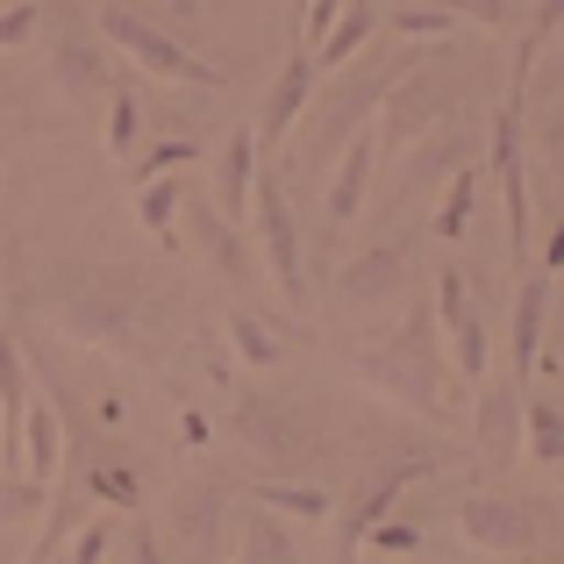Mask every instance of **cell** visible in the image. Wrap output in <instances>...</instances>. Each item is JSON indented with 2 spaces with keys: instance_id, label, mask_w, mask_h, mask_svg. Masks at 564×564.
<instances>
[{
  "instance_id": "cell-1",
  "label": "cell",
  "mask_w": 564,
  "mask_h": 564,
  "mask_svg": "<svg viewBox=\"0 0 564 564\" xmlns=\"http://www.w3.org/2000/svg\"><path fill=\"white\" fill-rule=\"evenodd\" d=\"M29 307H43L65 336H79L94 350H129L137 365H158V307L137 293V279H100V286L57 279V286L29 293Z\"/></svg>"
},
{
  "instance_id": "cell-2",
  "label": "cell",
  "mask_w": 564,
  "mask_h": 564,
  "mask_svg": "<svg viewBox=\"0 0 564 564\" xmlns=\"http://www.w3.org/2000/svg\"><path fill=\"white\" fill-rule=\"evenodd\" d=\"M358 379L372 386V393L400 400V408H414V414H429V422H443V429L457 422L451 372H443L436 350H429V315H408V329H400L393 344L365 350V358H358Z\"/></svg>"
},
{
  "instance_id": "cell-3",
  "label": "cell",
  "mask_w": 564,
  "mask_h": 564,
  "mask_svg": "<svg viewBox=\"0 0 564 564\" xmlns=\"http://www.w3.org/2000/svg\"><path fill=\"white\" fill-rule=\"evenodd\" d=\"M408 65H414V51H400V57H386V65H365L350 86H336V94L315 108V129H307V158H315V165H336V158H344V143H350V137H365V129L379 122V100L400 86V72H408Z\"/></svg>"
},
{
  "instance_id": "cell-4",
  "label": "cell",
  "mask_w": 564,
  "mask_h": 564,
  "mask_svg": "<svg viewBox=\"0 0 564 564\" xmlns=\"http://www.w3.org/2000/svg\"><path fill=\"white\" fill-rule=\"evenodd\" d=\"M100 36L115 43L122 57H137L151 79H172V86H207L215 94L221 86V72L207 65V57H193L172 29H158L151 14H137V8H100Z\"/></svg>"
},
{
  "instance_id": "cell-5",
  "label": "cell",
  "mask_w": 564,
  "mask_h": 564,
  "mask_svg": "<svg viewBox=\"0 0 564 564\" xmlns=\"http://www.w3.org/2000/svg\"><path fill=\"white\" fill-rule=\"evenodd\" d=\"M250 215H258L264 272H272L279 301H293V307H301V301H307V258H301V229H293V215H286V200H279L272 172H258V180H250Z\"/></svg>"
},
{
  "instance_id": "cell-6",
  "label": "cell",
  "mask_w": 564,
  "mask_h": 564,
  "mask_svg": "<svg viewBox=\"0 0 564 564\" xmlns=\"http://www.w3.org/2000/svg\"><path fill=\"white\" fill-rule=\"evenodd\" d=\"M494 172H500V193H508V264L522 279L529 236H536V207H529V180H522V94L514 86H508V108L494 115Z\"/></svg>"
},
{
  "instance_id": "cell-7",
  "label": "cell",
  "mask_w": 564,
  "mask_h": 564,
  "mask_svg": "<svg viewBox=\"0 0 564 564\" xmlns=\"http://www.w3.org/2000/svg\"><path fill=\"white\" fill-rule=\"evenodd\" d=\"M436 471V457H422V451H408V457H393V465H379L372 479L358 486V500H350V514H336V551H344V564L358 557V543H365V529L379 522V514H393V500L408 494L414 479H429Z\"/></svg>"
},
{
  "instance_id": "cell-8",
  "label": "cell",
  "mask_w": 564,
  "mask_h": 564,
  "mask_svg": "<svg viewBox=\"0 0 564 564\" xmlns=\"http://www.w3.org/2000/svg\"><path fill=\"white\" fill-rule=\"evenodd\" d=\"M457 536L486 557H522L536 551V514L522 500H494V494H465L457 500Z\"/></svg>"
},
{
  "instance_id": "cell-9",
  "label": "cell",
  "mask_w": 564,
  "mask_h": 564,
  "mask_svg": "<svg viewBox=\"0 0 564 564\" xmlns=\"http://www.w3.org/2000/svg\"><path fill=\"white\" fill-rule=\"evenodd\" d=\"M400 286H408V250L372 243L336 272V307H344V315H379V307L400 301Z\"/></svg>"
},
{
  "instance_id": "cell-10",
  "label": "cell",
  "mask_w": 564,
  "mask_h": 564,
  "mask_svg": "<svg viewBox=\"0 0 564 564\" xmlns=\"http://www.w3.org/2000/svg\"><path fill=\"white\" fill-rule=\"evenodd\" d=\"M229 494L221 486H180L165 508L172 522V543H180V564H215L221 557V522H229Z\"/></svg>"
},
{
  "instance_id": "cell-11",
  "label": "cell",
  "mask_w": 564,
  "mask_h": 564,
  "mask_svg": "<svg viewBox=\"0 0 564 564\" xmlns=\"http://www.w3.org/2000/svg\"><path fill=\"white\" fill-rule=\"evenodd\" d=\"M436 322H443V336H451V372L486 386V322H479V307L465 301V272H451V264L436 272Z\"/></svg>"
},
{
  "instance_id": "cell-12",
  "label": "cell",
  "mask_w": 564,
  "mask_h": 564,
  "mask_svg": "<svg viewBox=\"0 0 564 564\" xmlns=\"http://www.w3.org/2000/svg\"><path fill=\"white\" fill-rule=\"evenodd\" d=\"M229 422H236V443H243L250 457H301L307 451V436L293 429V414H279L264 393H236V408H229Z\"/></svg>"
},
{
  "instance_id": "cell-13",
  "label": "cell",
  "mask_w": 564,
  "mask_h": 564,
  "mask_svg": "<svg viewBox=\"0 0 564 564\" xmlns=\"http://www.w3.org/2000/svg\"><path fill=\"white\" fill-rule=\"evenodd\" d=\"M471 436L494 465H514L522 457V386H479V414H471Z\"/></svg>"
},
{
  "instance_id": "cell-14",
  "label": "cell",
  "mask_w": 564,
  "mask_h": 564,
  "mask_svg": "<svg viewBox=\"0 0 564 564\" xmlns=\"http://www.w3.org/2000/svg\"><path fill=\"white\" fill-rule=\"evenodd\" d=\"M307 86H315V57L293 51V57H286V72L272 79V94H264L258 129H250V137H258V143H286V137H293V122L307 115Z\"/></svg>"
},
{
  "instance_id": "cell-15",
  "label": "cell",
  "mask_w": 564,
  "mask_h": 564,
  "mask_svg": "<svg viewBox=\"0 0 564 564\" xmlns=\"http://www.w3.org/2000/svg\"><path fill=\"white\" fill-rule=\"evenodd\" d=\"M379 108H386V115H379L372 137H379V143H393V151H408V143H422L429 129L443 122V86H393Z\"/></svg>"
},
{
  "instance_id": "cell-16",
  "label": "cell",
  "mask_w": 564,
  "mask_h": 564,
  "mask_svg": "<svg viewBox=\"0 0 564 564\" xmlns=\"http://www.w3.org/2000/svg\"><path fill=\"white\" fill-rule=\"evenodd\" d=\"M372 158H379V137L365 129V137L344 143V158L329 165V229H350L365 207V186H372Z\"/></svg>"
},
{
  "instance_id": "cell-17",
  "label": "cell",
  "mask_w": 564,
  "mask_h": 564,
  "mask_svg": "<svg viewBox=\"0 0 564 564\" xmlns=\"http://www.w3.org/2000/svg\"><path fill=\"white\" fill-rule=\"evenodd\" d=\"M250 180H258V137L236 129V137L215 151V215L229 221V229L243 221V207H250Z\"/></svg>"
},
{
  "instance_id": "cell-18",
  "label": "cell",
  "mask_w": 564,
  "mask_h": 564,
  "mask_svg": "<svg viewBox=\"0 0 564 564\" xmlns=\"http://www.w3.org/2000/svg\"><path fill=\"white\" fill-rule=\"evenodd\" d=\"M543 315H551V279H514V344H508L514 386L536 372V358H543Z\"/></svg>"
},
{
  "instance_id": "cell-19",
  "label": "cell",
  "mask_w": 564,
  "mask_h": 564,
  "mask_svg": "<svg viewBox=\"0 0 564 564\" xmlns=\"http://www.w3.org/2000/svg\"><path fill=\"white\" fill-rule=\"evenodd\" d=\"M51 79L65 86V100H79V108H94V100L115 94V79H108V65H100V51H94V43H79V36H65V43L51 51Z\"/></svg>"
},
{
  "instance_id": "cell-20",
  "label": "cell",
  "mask_w": 564,
  "mask_h": 564,
  "mask_svg": "<svg viewBox=\"0 0 564 564\" xmlns=\"http://www.w3.org/2000/svg\"><path fill=\"white\" fill-rule=\"evenodd\" d=\"M457 165H471V137H457V129H429L422 151L408 158V200H422L436 180H451Z\"/></svg>"
},
{
  "instance_id": "cell-21",
  "label": "cell",
  "mask_w": 564,
  "mask_h": 564,
  "mask_svg": "<svg viewBox=\"0 0 564 564\" xmlns=\"http://www.w3.org/2000/svg\"><path fill=\"white\" fill-rule=\"evenodd\" d=\"M372 29H379V8H372V0L344 8V14L329 22V36H322L315 51H307V57H315V72H336V65H350V57H358L365 43H372Z\"/></svg>"
},
{
  "instance_id": "cell-22",
  "label": "cell",
  "mask_w": 564,
  "mask_h": 564,
  "mask_svg": "<svg viewBox=\"0 0 564 564\" xmlns=\"http://www.w3.org/2000/svg\"><path fill=\"white\" fill-rule=\"evenodd\" d=\"M180 207H186L180 172H165V180H143V186H137V215H143V229H151L158 250H180Z\"/></svg>"
},
{
  "instance_id": "cell-23",
  "label": "cell",
  "mask_w": 564,
  "mask_h": 564,
  "mask_svg": "<svg viewBox=\"0 0 564 564\" xmlns=\"http://www.w3.org/2000/svg\"><path fill=\"white\" fill-rule=\"evenodd\" d=\"M22 479L57 486V408L51 400H29V422H22Z\"/></svg>"
},
{
  "instance_id": "cell-24",
  "label": "cell",
  "mask_w": 564,
  "mask_h": 564,
  "mask_svg": "<svg viewBox=\"0 0 564 564\" xmlns=\"http://www.w3.org/2000/svg\"><path fill=\"white\" fill-rule=\"evenodd\" d=\"M250 500L258 508H279L293 522H329V494L322 486H293V479H250Z\"/></svg>"
},
{
  "instance_id": "cell-25",
  "label": "cell",
  "mask_w": 564,
  "mask_h": 564,
  "mask_svg": "<svg viewBox=\"0 0 564 564\" xmlns=\"http://www.w3.org/2000/svg\"><path fill=\"white\" fill-rule=\"evenodd\" d=\"M229 344L243 365H258V372H272V365H286V344H279L272 322H258L250 307H229Z\"/></svg>"
},
{
  "instance_id": "cell-26",
  "label": "cell",
  "mask_w": 564,
  "mask_h": 564,
  "mask_svg": "<svg viewBox=\"0 0 564 564\" xmlns=\"http://www.w3.org/2000/svg\"><path fill=\"white\" fill-rule=\"evenodd\" d=\"M471 200H479V172L457 165L451 180H443V200H436V215H429V229H436L443 243H457V236H465V221H471Z\"/></svg>"
},
{
  "instance_id": "cell-27",
  "label": "cell",
  "mask_w": 564,
  "mask_h": 564,
  "mask_svg": "<svg viewBox=\"0 0 564 564\" xmlns=\"http://www.w3.org/2000/svg\"><path fill=\"white\" fill-rule=\"evenodd\" d=\"M522 422H529V457L536 465H564V414L551 400H522Z\"/></svg>"
},
{
  "instance_id": "cell-28",
  "label": "cell",
  "mask_w": 564,
  "mask_h": 564,
  "mask_svg": "<svg viewBox=\"0 0 564 564\" xmlns=\"http://www.w3.org/2000/svg\"><path fill=\"white\" fill-rule=\"evenodd\" d=\"M236 564H293V543L279 536L272 514H243V557Z\"/></svg>"
},
{
  "instance_id": "cell-29",
  "label": "cell",
  "mask_w": 564,
  "mask_h": 564,
  "mask_svg": "<svg viewBox=\"0 0 564 564\" xmlns=\"http://www.w3.org/2000/svg\"><path fill=\"white\" fill-rule=\"evenodd\" d=\"M386 22H393V36L408 43V51H414V43H436V36H451V29H457L451 14H443V8H429V0H414V8H393Z\"/></svg>"
},
{
  "instance_id": "cell-30",
  "label": "cell",
  "mask_w": 564,
  "mask_h": 564,
  "mask_svg": "<svg viewBox=\"0 0 564 564\" xmlns=\"http://www.w3.org/2000/svg\"><path fill=\"white\" fill-rule=\"evenodd\" d=\"M564 29V0H536V22H529V36H522V51H514V94L529 86V65H536V51L551 43Z\"/></svg>"
},
{
  "instance_id": "cell-31",
  "label": "cell",
  "mask_w": 564,
  "mask_h": 564,
  "mask_svg": "<svg viewBox=\"0 0 564 564\" xmlns=\"http://www.w3.org/2000/svg\"><path fill=\"white\" fill-rule=\"evenodd\" d=\"M193 158H200V143H193V137H165V143H151V151L137 158L129 186H143V180H165V172H186Z\"/></svg>"
},
{
  "instance_id": "cell-32",
  "label": "cell",
  "mask_w": 564,
  "mask_h": 564,
  "mask_svg": "<svg viewBox=\"0 0 564 564\" xmlns=\"http://www.w3.org/2000/svg\"><path fill=\"white\" fill-rule=\"evenodd\" d=\"M86 486H94L108 508H137V471L115 465V457H86Z\"/></svg>"
},
{
  "instance_id": "cell-33",
  "label": "cell",
  "mask_w": 564,
  "mask_h": 564,
  "mask_svg": "<svg viewBox=\"0 0 564 564\" xmlns=\"http://www.w3.org/2000/svg\"><path fill=\"white\" fill-rule=\"evenodd\" d=\"M137 137H143V108H137V94H129V86H115V94H108V151L115 158L137 151Z\"/></svg>"
},
{
  "instance_id": "cell-34",
  "label": "cell",
  "mask_w": 564,
  "mask_h": 564,
  "mask_svg": "<svg viewBox=\"0 0 564 564\" xmlns=\"http://www.w3.org/2000/svg\"><path fill=\"white\" fill-rule=\"evenodd\" d=\"M358 551H379V557H414V551H422V529H414V522H393V514H379V522L365 529V543H358Z\"/></svg>"
},
{
  "instance_id": "cell-35",
  "label": "cell",
  "mask_w": 564,
  "mask_h": 564,
  "mask_svg": "<svg viewBox=\"0 0 564 564\" xmlns=\"http://www.w3.org/2000/svg\"><path fill=\"white\" fill-rule=\"evenodd\" d=\"M429 8H443L451 22H486V29H508L514 0H429Z\"/></svg>"
},
{
  "instance_id": "cell-36",
  "label": "cell",
  "mask_w": 564,
  "mask_h": 564,
  "mask_svg": "<svg viewBox=\"0 0 564 564\" xmlns=\"http://www.w3.org/2000/svg\"><path fill=\"white\" fill-rule=\"evenodd\" d=\"M29 29H36V0H14V8L0 14V51H14V43H29Z\"/></svg>"
},
{
  "instance_id": "cell-37",
  "label": "cell",
  "mask_w": 564,
  "mask_h": 564,
  "mask_svg": "<svg viewBox=\"0 0 564 564\" xmlns=\"http://www.w3.org/2000/svg\"><path fill=\"white\" fill-rule=\"evenodd\" d=\"M108 543H115V522L79 529V543H72V564H100V557H108Z\"/></svg>"
},
{
  "instance_id": "cell-38",
  "label": "cell",
  "mask_w": 564,
  "mask_h": 564,
  "mask_svg": "<svg viewBox=\"0 0 564 564\" xmlns=\"http://www.w3.org/2000/svg\"><path fill=\"white\" fill-rule=\"evenodd\" d=\"M129 557H137V564H172V557H165V543H158V529H151V522H129Z\"/></svg>"
},
{
  "instance_id": "cell-39",
  "label": "cell",
  "mask_w": 564,
  "mask_h": 564,
  "mask_svg": "<svg viewBox=\"0 0 564 564\" xmlns=\"http://www.w3.org/2000/svg\"><path fill=\"white\" fill-rule=\"evenodd\" d=\"M543 158H551V172H564V115L543 129Z\"/></svg>"
},
{
  "instance_id": "cell-40",
  "label": "cell",
  "mask_w": 564,
  "mask_h": 564,
  "mask_svg": "<svg viewBox=\"0 0 564 564\" xmlns=\"http://www.w3.org/2000/svg\"><path fill=\"white\" fill-rule=\"evenodd\" d=\"M543 264H551V272L564 264V215H557V229H551V250H543Z\"/></svg>"
},
{
  "instance_id": "cell-41",
  "label": "cell",
  "mask_w": 564,
  "mask_h": 564,
  "mask_svg": "<svg viewBox=\"0 0 564 564\" xmlns=\"http://www.w3.org/2000/svg\"><path fill=\"white\" fill-rule=\"evenodd\" d=\"M551 79H564V57H557V72H551Z\"/></svg>"
},
{
  "instance_id": "cell-42",
  "label": "cell",
  "mask_w": 564,
  "mask_h": 564,
  "mask_svg": "<svg viewBox=\"0 0 564 564\" xmlns=\"http://www.w3.org/2000/svg\"><path fill=\"white\" fill-rule=\"evenodd\" d=\"M0 100H8V94H0Z\"/></svg>"
},
{
  "instance_id": "cell-43",
  "label": "cell",
  "mask_w": 564,
  "mask_h": 564,
  "mask_svg": "<svg viewBox=\"0 0 564 564\" xmlns=\"http://www.w3.org/2000/svg\"><path fill=\"white\" fill-rule=\"evenodd\" d=\"M301 8H307V0H301Z\"/></svg>"
}]
</instances>
